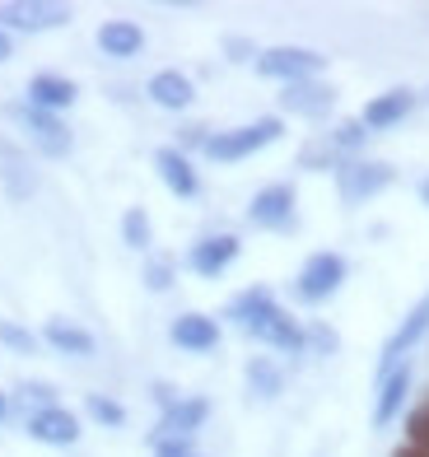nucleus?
<instances>
[{
	"instance_id": "obj_29",
	"label": "nucleus",
	"mask_w": 429,
	"mask_h": 457,
	"mask_svg": "<svg viewBox=\"0 0 429 457\" xmlns=\"http://www.w3.org/2000/svg\"><path fill=\"white\" fill-rule=\"evenodd\" d=\"M406 444L420 448V453H429V402L406 415Z\"/></svg>"
},
{
	"instance_id": "obj_39",
	"label": "nucleus",
	"mask_w": 429,
	"mask_h": 457,
	"mask_svg": "<svg viewBox=\"0 0 429 457\" xmlns=\"http://www.w3.org/2000/svg\"><path fill=\"white\" fill-rule=\"evenodd\" d=\"M420 201H425V205H429V178H425V182H420Z\"/></svg>"
},
{
	"instance_id": "obj_24",
	"label": "nucleus",
	"mask_w": 429,
	"mask_h": 457,
	"mask_svg": "<svg viewBox=\"0 0 429 457\" xmlns=\"http://www.w3.org/2000/svg\"><path fill=\"white\" fill-rule=\"evenodd\" d=\"M248 387L257 392V397H280V387H285V373H280V364L271 360V355H252L248 360Z\"/></svg>"
},
{
	"instance_id": "obj_23",
	"label": "nucleus",
	"mask_w": 429,
	"mask_h": 457,
	"mask_svg": "<svg viewBox=\"0 0 429 457\" xmlns=\"http://www.w3.org/2000/svg\"><path fill=\"white\" fill-rule=\"evenodd\" d=\"M0 178H5V187H10V196L14 201H24V196H33V187H37V173L29 169V159L24 154H14L10 145H0Z\"/></svg>"
},
{
	"instance_id": "obj_27",
	"label": "nucleus",
	"mask_w": 429,
	"mask_h": 457,
	"mask_svg": "<svg viewBox=\"0 0 429 457\" xmlns=\"http://www.w3.org/2000/svg\"><path fill=\"white\" fill-rule=\"evenodd\" d=\"M364 140H369V127H364L359 117H355V121H341V127L326 136V145H332L336 154H359V150H364Z\"/></svg>"
},
{
	"instance_id": "obj_17",
	"label": "nucleus",
	"mask_w": 429,
	"mask_h": 457,
	"mask_svg": "<svg viewBox=\"0 0 429 457\" xmlns=\"http://www.w3.org/2000/svg\"><path fill=\"white\" fill-rule=\"evenodd\" d=\"M29 103L33 108H43V112H66V108H75V98H79V85L70 75H56V71H37L33 79H29Z\"/></svg>"
},
{
	"instance_id": "obj_25",
	"label": "nucleus",
	"mask_w": 429,
	"mask_h": 457,
	"mask_svg": "<svg viewBox=\"0 0 429 457\" xmlns=\"http://www.w3.org/2000/svg\"><path fill=\"white\" fill-rule=\"evenodd\" d=\"M121 238H127V247H136V253H145V247L154 243V228H150V215L140 211V205H131V211L121 215Z\"/></svg>"
},
{
	"instance_id": "obj_12",
	"label": "nucleus",
	"mask_w": 429,
	"mask_h": 457,
	"mask_svg": "<svg viewBox=\"0 0 429 457\" xmlns=\"http://www.w3.org/2000/svg\"><path fill=\"white\" fill-rule=\"evenodd\" d=\"M248 337L261 341V345H271V350H280V355H299V350L309 345V327H299V318L285 313V308L276 303L271 313L248 331Z\"/></svg>"
},
{
	"instance_id": "obj_16",
	"label": "nucleus",
	"mask_w": 429,
	"mask_h": 457,
	"mask_svg": "<svg viewBox=\"0 0 429 457\" xmlns=\"http://www.w3.org/2000/svg\"><path fill=\"white\" fill-rule=\"evenodd\" d=\"M411 383H416V369L411 364H397L387 378H378V397H374V429H387L401 415L406 397H411Z\"/></svg>"
},
{
	"instance_id": "obj_1",
	"label": "nucleus",
	"mask_w": 429,
	"mask_h": 457,
	"mask_svg": "<svg viewBox=\"0 0 429 457\" xmlns=\"http://www.w3.org/2000/svg\"><path fill=\"white\" fill-rule=\"evenodd\" d=\"M280 136H285L280 117H257V121H248V127H234V131H210V140H206V150H201V154H206L210 163H238V159L261 154Z\"/></svg>"
},
{
	"instance_id": "obj_20",
	"label": "nucleus",
	"mask_w": 429,
	"mask_h": 457,
	"mask_svg": "<svg viewBox=\"0 0 429 457\" xmlns=\"http://www.w3.org/2000/svg\"><path fill=\"white\" fill-rule=\"evenodd\" d=\"M98 52L112 61H131L145 52V29L136 19H108V24H98Z\"/></svg>"
},
{
	"instance_id": "obj_10",
	"label": "nucleus",
	"mask_w": 429,
	"mask_h": 457,
	"mask_svg": "<svg viewBox=\"0 0 429 457\" xmlns=\"http://www.w3.org/2000/svg\"><path fill=\"white\" fill-rule=\"evenodd\" d=\"M79 415L66 406H43L29 415V439L33 444H47V448H75L79 444Z\"/></svg>"
},
{
	"instance_id": "obj_28",
	"label": "nucleus",
	"mask_w": 429,
	"mask_h": 457,
	"mask_svg": "<svg viewBox=\"0 0 429 457\" xmlns=\"http://www.w3.org/2000/svg\"><path fill=\"white\" fill-rule=\"evenodd\" d=\"M299 169H341V154L332 150V145H326V140H318V145H303V150H299Z\"/></svg>"
},
{
	"instance_id": "obj_19",
	"label": "nucleus",
	"mask_w": 429,
	"mask_h": 457,
	"mask_svg": "<svg viewBox=\"0 0 429 457\" xmlns=\"http://www.w3.org/2000/svg\"><path fill=\"white\" fill-rule=\"evenodd\" d=\"M145 94H150L154 108H163V112H187L196 103V85H192V75H182V71H154Z\"/></svg>"
},
{
	"instance_id": "obj_5",
	"label": "nucleus",
	"mask_w": 429,
	"mask_h": 457,
	"mask_svg": "<svg viewBox=\"0 0 429 457\" xmlns=\"http://www.w3.org/2000/svg\"><path fill=\"white\" fill-rule=\"evenodd\" d=\"M257 75L261 79H280V85H299V79H318L322 66H326V56L313 52V47H294V43H285V47H267L257 61Z\"/></svg>"
},
{
	"instance_id": "obj_2",
	"label": "nucleus",
	"mask_w": 429,
	"mask_h": 457,
	"mask_svg": "<svg viewBox=\"0 0 429 457\" xmlns=\"http://www.w3.org/2000/svg\"><path fill=\"white\" fill-rule=\"evenodd\" d=\"M5 112H10L14 127L37 145V154L66 159V154L75 150V136H70V127H66V121H61L56 112H43V108H33V103H10Z\"/></svg>"
},
{
	"instance_id": "obj_34",
	"label": "nucleus",
	"mask_w": 429,
	"mask_h": 457,
	"mask_svg": "<svg viewBox=\"0 0 429 457\" xmlns=\"http://www.w3.org/2000/svg\"><path fill=\"white\" fill-rule=\"evenodd\" d=\"M24 402L33 411H43V406H56V392H52V383H24Z\"/></svg>"
},
{
	"instance_id": "obj_9",
	"label": "nucleus",
	"mask_w": 429,
	"mask_h": 457,
	"mask_svg": "<svg viewBox=\"0 0 429 457\" xmlns=\"http://www.w3.org/2000/svg\"><path fill=\"white\" fill-rule=\"evenodd\" d=\"M238 257H243V243L234 234H206L187 247V271H196L201 280H215V276L229 271Z\"/></svg>"
},
{
	"instance_id": "obj_38",
	"label": "nucleus",
	"mask_w": 429,
	"mask_h": 457,
	"mask_svg": "<svg viewBox=\"0 0 429 457\" xmlns=\"http://www.w3.org/2000/svg\"><path fill=\"white\" fill-rule=\"evenodd\" d=\"M5 415H10V397H5V392H0V420H5Z\"/></svg>"
},
{
	"instance_id": "obj_32",
	"label": "nucleus",
	"mask_w": 429,
	"mask_h": 457,
	"mask_svg": "<svg viewBox=\"0 0 429 457\" xmlns=\"http://www.w3.org/2000/svg\"><path fill=\"white\" fill-rule=\"evenodd\" d=\"M224 56L229 61H257L261 47L252 43V37H224Z\"/></svg>"
},
{
	"instance_id": "obj_6",
	"label": "nucleus",
	"mask_w": 429,
	"mask_h": 457,
	"mask_svg": "<svg viewBox=\"0 0 429 457\" xmlns=\"http://www.w3.org/2000/svg\"><path fill=\"white\" fill-rule=\"evenodd\" d=\"M425 331H429V295L416 299L411 313H406V318L397 322L392 337L383 341V355H378V373H374V378H387L397 364H411V350L425 341Z\"/></svg>"
},
{
	"instance_id": "obj_11",
	"label": "nucleus",
	"mask_w": 429,
	"mask_h": 457,
	"mask_svg": "<svg viewBox=\"0 0 429 457\" xmlns=\"http://www.w3.org/2000/svg\"><path fill=\"white\" fill-rule=\"evenodd\" d=\"M416 112V89H406V85H397V89H383V94H374L369 103H364V112H359V121L369 127V136L374 131H392V127H401L406 117Z\"/></svg>"
},
{
	"instance_id": "obj_31",
	"label": "nucleus",
	"mask_w": 429,
	"mask_h": 457,
	"mask_svg": "<svg viewBox=\"0 0 429 457\" xmlns=\"http://www.w3.org/2000/svg\"><path fill=\"white\" fill-rule=\"evenodd\" d=\"M145 289H154V295L173 289V262L169 257H150L145 262Z\"/></svg>"
},
{
	"instance_id": "obj_13",
	"label": "nucleus",
	"mask_w": 429,
	"mask_h": 457,
	"mask_svg": "<svg viewBox=\"0 0 429 457\" xmlns=\"http://www.w3.org/2000/svg\"><path fill=\"white\" fill-rule=\"evenodd\" d=\"M154 173L177 201H196L201 196V173H196L192 154H182L177 145H163V150L154 154Z\"/></svg>"
},
{
	"instance_id": "obj_8",
	"label": "nucleus",
	"mask_w": 429,
	"mask_h": 457,
	"mask_svg": "<svg viewBox=\"0 0 429 457\" xmlns=\"http://www.w3.org/2000/svg\"><path fill=\"white\" fill-rule=\"evenodd\" d=\"M248 224L271 228V234H285L294 228V187L290 182H271L248 201Z\"/></svg>"
},
{
	"instance_id": "obj_30",
	"label": "nucleus",
	"mask_w": 429,
	"mask_h": 457,
	"mask_svg": "<svg viewBox=\"0 0 429 457\" xmlns=\"http://www.w3.org/2000/svg\"><path fill=\"white\" fill-rule=\"evenodd\" d=\"M0 345L19 350V355H33V350H37V337H33V331H24L19 322H0Z\"/></svg>"
},
{
	"instance_id": "obj_26",
	"label": "nucleus",
	"mask_w": 429,
	"mask_h": 457,
	"mask_svg": "<svg viewBox=\"0 0 429 457\" xmlns=\"http://www.w3.org/2000/svg\"><path fill=\"white\" fill-rule=\"evenodd\" d=\"M85 411H89L103 429H121V425H127V406L112 402V397H103V392H89V397H85Z\"/></svg>"
},
{
	"instance_id": "obj_3",
	"label": "nucleus",
	"mask_w": 429,
	"mask_h": 457,
	"mask_svg": "<svg viewBox=\"0 0 429 457\" xmlns=\"http://www.w3.org/2000/svg\"><path fill=\"white\" fill-rule=\"evenodd\" d=\"M345 276H351V262H345L341 253H313L309 262L299 266V276H294V299L318 308V303L341 295Z\"/></svg>"
},
{
	"instance_id": "obj_35",
	"label": "nucleus",
	"mask_w": 429,
	"mask_h": 457,
	"mask_svg": "<svg viewBox=\"0 0 429 457\" xmlns=\"http://www.w3.org/2000/svg\"><path fill=\"white\" fill-rule=\"evenodd\" d=\"M154 457H196L187 439H159L154 444Z\"/></svg>"
},
{
	"instance_id": "obj_4",
	"label": "nucleus",
	"mask_w": 429,
	"mask_h": 457,
	"mask_svg": "<svg viewBox=\"0 0 429 457\" xmlns=\"http://www.w3.org/2000/svg\"><path fill=\"white\" fill-rule=\"evenodd\" d=\"M392 182H397V169L392 163H378V159H341V169H336V192L345 205L374 201Z\"/></svg>"
},
{
	"instance_id": "obj_14",
	"label": "nucleus",
	"mask_w": 429,
	"mask_h": 457,
	"mask_svg": "<svg viewBox=\"0 0 429 457\" xmlns=\"http://www.w3.org/2000/svg\"><path fill=\"white\" fill-rule=\"evenodd\" d=\"M280 108H285V112H294V117L322 121L326 112L336 108V89L326 85V79H299V85H285Z\"/></svg>"
},
{
	"instance_id": "obj_15",
	"label": "nucleus",
	"mask_w": 429,
	"mask_h": 457,
	"mask_svg": "<svg viewBox=\"0 0 429 457\" xmlns=\"http://www.w3.org/2000/svg\"><path fill=\"white\" fill-rule=\"evenodd\" d=\"M219 322L206 318V313H177L173 327H169V341L177 350H187V355H210V350L219 345Z\"/></svg>"
},
{
	"instance_id": "obj_18",
	"label": "nucleus",
	"mask_w": 429,
	"mask_h": 457,
	"mask_svg": "<svg viewBox=\"0 0 429 457\" xmlns=\"http://www.w3.org/2000/svg\"><path fill=\"white\" fill-rule=\"evenodd\" d=\"M206 415H210V402H206V397H177L169 411H163L154 444H159V439H187V444H192V434L206 425Z\"/></svg>"
},
{
	"instance_id": "obj_21",
	"label": "nucleus",
	"mask_w": 429,
	"mask_h": 457,
	"mask_svg": "<svg viewBox=\"0 0 429 457\" xmlns=\"http://www.w3.org/2000/svg\"><path fill=\"white\" fill-rule=\"evenodd\" d=\"M43 341L56 350V355H70V360H89V355H98L94 331H89V327H79V322H70V318H52V322L43 327Z\"/></svg>"
},
{
	"instance_id": "obj_22",
	"label": "nucleus",
	"mask_w": 429,
	"mask_h": 457,
	"mask_svg": "<svg viewBox=\"0 0 429 457\" xmlns=\"http://www.w3.org/2000/svg\"><path fill=\"white\" fill-rule=\"evenodd\" d=\"M276 308V295L267 285H252V289H243L238 299H229V308H224V318H229L234 327H243V331H252L261 318H267Z\"/></svg>"
},
{
	"instance_id": "obj_33",
	"label": "nucleus",
	"mask_w": 429,
	"mask_h": 457,
	"mask_svg": "<svg viewBox=\"0 0 429 457\" xmlns=\"http://www.w3.org/2000/svg\"><path fill=\"white\" fill-rule=\"evenodd\" d=\"M309 345H318V355H336V331L326 322H313L309 327Z\"/></svg>"
},
{
	"instance_id": "obj_37",
	"label": "nucleus",
	"mask_w": 429,
	"mask_h": 457,
	"mask_svg": "<svg viewBox=\"0 0 429 457\" xmlns=\"http://www.w3.org/2000/svg\"><path fill=\"white\" fill-rule=\"evenodd\" d=\"M392 457H429V453H420V448H411V444H401Z\"/></svg>"
},
{
	"instance_id": "obj_36",
	"label": "nucleus",
	"mask_w": 429,
	"mask_h": 457,
	"mask_svg": "<svg viewBox=\"0 0 429 457\" xmlns=\"http://www.w3.org/2000/svg\"><path fill=\"white\" fill-rule=\"evenodd\" d=\"M10 56H14V37L0 29V61H10Z\"/></svg>"
},
{
	"instance_id": "obj_7",
	"label": "nucleus",
	"mask_w": 429,
	"mask_h": 457,
	"mask_svg": "<svg viewBox=\"0 0 429 457\" xmlns=\"http://www.w3.org/2000/svg\"><path fill=\"white\" fill-rule=\"evenodd\" d=\"M70 24V5H47V0H5L0 5V29L14 33H47V29H66Z\"/></svg>"
}]
</instances>
